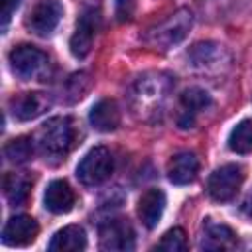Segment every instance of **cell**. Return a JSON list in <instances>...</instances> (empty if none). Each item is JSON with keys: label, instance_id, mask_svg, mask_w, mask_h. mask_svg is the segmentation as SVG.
I'll return each instance as SVG.
<instances>
[{"label": "cell", "instance_id": "obj_20", "mask_svg": "<svg viewBox=\"0 0 252 252\" xmlns=\"http://www.w3.org/2000/svg\"><path fill=\"white\" fill-rule=\"evenodd\" d=\"M33 142L35 140L30 138V136H18V138H14V140H10L6 144L4 156L12 163H26L33 156Z\"/></svg>", "mask_w": 252, "mask_h": 252}, {"label": "cell", "instance_id": "obj_7", "mask_svg": "<svg viewBox=\"0 0 252 252\" xmlns=\"http://www.w3.org/2000/svg\"><path fill=\"white\" fill-rule=\"evenodd\" d=\"M61 16H63V6L59 0H37L32 12L28 14L26 26L35 35L45 37L57 28Z\"/></svg>", "mask_w": 252, "mask_h": 252}, {"label": "cell", "instance_id": "obj_2", "mask_svg": "<svg viewBox=\"0 0 252 252\" xmlns=\"http://www.w3.org/2000/svg\"><path fill=\"white\" fill-rule=\"evenodd\" d=\"M191 24H193L191 12L181 8L169 18H165L163 22H159L158 26H154L148 32L146 41L156 49H169L187 35V32L191 30Z\"/></svg>", "mask_w": 252, "mask_h": 252}, {"label": "cell", "instance_id": "obj_22", "mask_svg": "<svg viewBox=\"0 0 252 252\" xmlns=\"http://www.w3.org/2000/svg\"><path fill=\"white\" fill-rule=\"evenodd\" d=\"M156 250H165V252H183L187 250V236H185V230L175 226L171 230H167L161 240L156 244Z\"/></svg>", "mask_w": 252, "mask_h": 252}, {"label": "cell", "instance_id": "obj_6", "mask_svg": "<svg viewBox=\"0 0 252 252\" xmlns=\"http://www.w3.org/2000/svg\"><path fill=\"white\" fill-rule=\"evenodd\" d=\"M100 248L108 252L134 250V228L126 219H108L98 228Z\"/></svg>", "mask_w": 252, "mask_h": 252}, {"label": "cell", "instance_id": "obj_4", "mask_svg": "<svg viewBox=\"0 0 252 252\" xmlns=\"http://www.w3.org/2000/svg\"><path fill=\"white\" fill-rule=\"evenodd\" d=\"M244 179V169L238 163H226L215 169L207 179V193L219 203L234 199Z\"/></svg>", "mask_w": 252, "mask_h": 252}, {"label": "cell", "instance_id": "obj_21", "mask_svg": "<svg viewBox=\"0 0 252 252\" xmlns=\"http://www.w3.org/2000/svg\"><path fill=\"white\" fill-rule=\"evenodd\" d=\"M181 106H183V112L187 114H197L201 110H205L209 104H211V94L199 87H191V89H185L181 93Z\"/></svg>", "mask_w": 252, "mask_h": 252}, {"label": "cell", "instance_id": "obj_3", "mask_svg": "<svg viewBox=\"0 0 252 252\" xmlns=\"http://www.w3.org/2000/svg\"><path fill=\"white\" fill-rule=\"evenodd\" d=\"M114 169V159L108 148L104 146H96L93 150H89L85 154V158L79 161L77 165V177L83 185L94 187L104 183Z\"/></svg>", "mask_w": 252, "mask_h": 252}, {"label": "cell", "instance_id": "obj_15", "mask_svg": "<svg viewBox=\"0 0 252 252\" xmlns=\"http://www.w3.org/2000/svg\"><path fill=\"white\" fill-rule=\"evenodd\" d=\"M47 248L51 252H81L87 248V234L79 224L63 226L51 236Z\"/></svg>", "mask_w": 252, "mask_h": 252}, {"label": "cell", "instance_id": "obj_17", "mask_svg": "<svg viewBox=\"0 0 252 252\" xmlns=\"http://www.w3.org/2000/svg\"><path fill=\"white\" fill-rule=\"evenodd\" d=\"M236 244L234 232L232 228H228L226 224H215L209 222L201 240V246L207 250H224V248H232Z\"/></svg>", "mask_w": 252, "mask_h": 252}, {"label": "cell", "instance_id": "obj_23", "mask_svg": "<svg viewBox=\"0 0 252 252\" xmlns=\"http://www.w3.org/2000/svg\"><path fill=\"white\" fill-rule=\"evenodd\" d=\"M136 10V0H116L114 2V14L118 22H130Z\"/></svg>", "mask_w": 252, "mask_h": 252}, {"label": "cell", "instance_id": "obj_9", "mask_svg": "<svg viewBox=\"0 0 252 252\" xmlns=\"http://www.w3.org/2000/svg\"><path fill=\"white\" fill-rule=\"evenodd\" d=\"M96 28H98V14L94 10L85 12L79 18L77 30H75V33L71 35V41H69V49L77 59H83V57H87L91 53Z\"/></svg>", "mask_w": 252, "mask_h": 252}, {"label": "cell", "instance_id": "obj_10", "mask_svg": "<svg viewBox=\"0 0 252 252\" xmlns=\"http://www.w3.org/2000/svg\"><path fill=\"white\" fill-rule=\"evenodd\" d=\"M51 106V100L45 93H22L18 96L12 98L10 102V108H12V114L14 118L26 122V120H33L37 116H41L47 108Z\"/></svg>", "mask_w": 252, "mask_h": 252}, {"label": "cell", "instance_id": "obj_11", "mask_svg": "<svg viewBox=\"0 0 252 252\" xmlns=\"http://www.w3.org/2000/svg\"><path fill=\"white\" fill-rule=\"evenodd\" d=\"M43 205L53 215H65L75 205V193L71 185L65 179H53L45 193H43Z\"/></svg>", "mask_w": 252, "mask_h": 252}, {"label": "cell", "instance_id": "obj_8", "mask_svg": "<svg viewBox=\"0 0 252 252\" xmlns=\"http://www.w3.org/2000/svg\"><path fill=\"white\" fill-rule=\"evenodd\" d=\"M39 226L35 219L28 215H16L12 217L2 230V242L8 246H28L37 238Z\"/></svg>", "mask_w": 252, "mask_h": 252}, {"label": "cell", "instance_id": "obj_5", "mask_svg": "<svg viewBox=\"0 0 252 252\" xmlns=\"http://www.w3.org/2000/svg\"><path fill=\"white\" fill-rule=\"evenodd\" d=\"M47 55L33 47V45H18L10 51V65H12V71L24 79V81H30V79H37L45 73L47 69Z\"/></svg>", "mask_w": 252, "mask_h": 252}, {"label": "cell", "instance_id": "obj_16", "mask_svg": "<svg viewBox=\"0 0 252 252\" xmlns=\"http://www.w3.org/2000/svg\"><path fill=\"white\" fill-rule=\"evenodd\" d=\"M32 189V179L24 173H6L4 177V195L10 205L20 207L28 201Z\"/></svg>", "mask_w": 252, "mask_h": 252}, {"label": "cell", "instance_id": "obj_13", "mask_svg": "<svg viewBox=\"0 0 252 252\" xmlns=\"http://www.w3.org/2000/svg\"><path fill=\"white\" fill-rule=\"evenodd\" d=\"M199 173V159L193 152H179L167 163V177L175 185L193 183Z\"/></svg>", "mask_w": 252, "mask_h": 252}, {"label": "cell", "instance_id": "obj_25", "mask_svg": "<svg viewBox=\"0 0 252 252\" xmlns=\"http://www.w3.org/2000/svg\"><path fill=\"white\" fill-rule=\"evenodd\" d=\"M242 213L252 219V189L248 191V195H246L244 201H242Z\"/></svg>", "mask_w": 252, "mask_h": 252}, {"label": "cell", "instance_id": "obj_12", "mask_svg": "<svg viewBox=\"0 0 252 252\" xmlns=\"http://www.w3.org/2000/svg\"><path fill=\"white\" fill-rule=\"evenodd\" d=\"M165 209V193L161 189H148L138 201V217L146 228H156Z\"/></svg>", "mask_w": 252, "mask_h": 252}, {"label": "cell", "instance_id": "obj_18", "mask_svg": "<svg viewBox=\"0 0 252 252\" xmlns=\"http://www.w3.org/2000/svg\"><path fill=\"white\" fill-rule=\"evenodd\" d=\"M136 89H138L136 91V98L140 100V108H142V106H146L150 102H156V100L159 102L167 93V83L163 79H159V75L156 79H148L146 77V79H142L138 83Z\"/></svg>", "mask_w": 252, "mask_h": 252}, {"label": "cell", "instance_id": "obj_24", "mask_svg": "<svg viewBox=\"0 0 252 252\" xmlns=\"http://www.w3.org/2000/svg\"><path fill=\"white\" fill-rule=\"evenodd\" d=\"M0 4H2V12H0V16H2V28H6L8 22H10V18H12V12L18 8L20 0H0Z\"/></svg>", "mask_w": 252, "mask_h": 252}, {"label": "cell", "instance_id": "obj_1", "mask_svg": "<svg viewBox=\"0 0 252 252\" xmlns=\"http://www.w3.org/2000/svg\"><path fill=\"white\" fill-rule=\"evenodd\" d=\"M77 140L75 124L69 116H55L41 124L35 134V144L43 156L63 158Z\"/></svg>", "mask_w": 252, "mask_h": 252}, {"label": "cell", "instance_id": "obj_19", "mask_svg": "<svg viewBox=\"0 0 252 252\" xmlns=\"http://www.w3.org/2000/svg\"><path fill=\"white\" fill-rule=\"evenodd\" d=\"M228 148L236 154L252 152V120H240L228 134Z\"/></svg>", "mask_w": 252, "mask_h": 252}, {"label": "cell", "instance_id": "obj_14", "mask_svg": "<svg viewBox=\"0 0 252 252\" xmlns=\"http://www.w3.org/2000/svg\"><path fill=\"white\" fill-rule=\"evenodd\" d=\"M89 122L98 132H112L120 124V110L112 98H100L89 110Z\"/></svg>", "mask_w": 252, "mask_h": 252}]
</instances>
